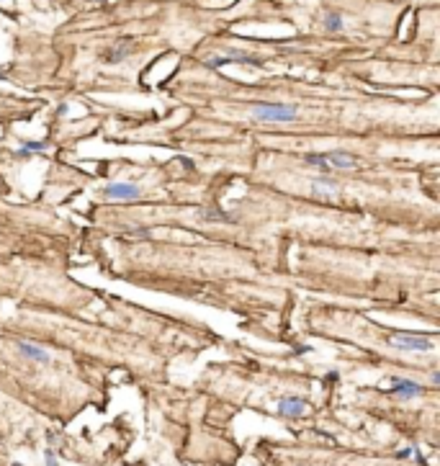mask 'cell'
Masks as SVG:
<instances>
[{
  "label": "cell",
  "instance_id": "5",
  "mask_svg": "<svg viewBox=\"0 0 440 466\" xmlns=\"http://www.w3.org/2000/svg\"><path fill=\"white\" fill-rule=\"evenodd\" d=\"M16 348L24 353L26 358H33V361H39V363H49V353L44 348H39V345H33V343H26V340H18L16 343Z\"/></svg>",
  "mask_w": 440,
  "mask_h": 466
},
{
  "label": "cell",
  "instance_id": "7",
  "mask_svg": "<svg viewBox=\"0 0 440 466\" xmlns=\"http://www.w3.org/2000/svg\"><path fill=\"white\" fill-rule=\"evenodd\" d=\"M391 392L399 394V397H414V394H420V384H414L409 379H394Z\"/></svg>",
  "mask_w": 440,
  "mask_h": 466
},
{
  "label": "cell",
  "instance_id": "4",
  "mask_svg": "<svg viewBox=\"0 0 440 466\" xmlns=\"http://www.w3.org/2000/svg\"><path fill=\"white\" fill-rule=\"evenodd\" d=\"M304 412H307V399H301V397H286V399L278 402V415L301 417Z\"/></svg>",
  "mask_w": 440,
  "mask_h": 466
},
{
  "label": "cell",
  "instance_id": "12",
  "mask_svg": "<svg viewBox=\"0 0 440 466\" xmlns=\"http://www.w3.org/2000/svg\"><path fill=\"white\" fill-rule=\"evenodd\" d=\"M324 26L330 29V31H340L343 29V18L337 16V13H327L324 16Z\"/></svg>",
  "mask_w": 440,
  "mask_h": 466
},
{
  "label": "cell",
  "instance_id": "15",
  "mask_svg": "<svg viewBox=\"0 0 440 466\" xmlns=\"http://www.w3.org/2000/svg\"><path fill=\"white\" fill-rule=\"evenodd\" d=\"M407 456H412V448H404V451L397 453V459H407Z\"/></svg>",
  "mask_w": 440,
  "mask_h": 466
},
{
  "label": "cell",
  "instance_id": "8",
  "mask_svg": "<svg viewBox=\"0 0 440 466\" xmlns=\"http://www.w3.org/2000/svg\"><path fill=\"white\" fill-rule=\"evenodd\" d=\"M324 160H327L330 167H353L355 165V157L345 155V152H327Z\"/></svg>",
  "mask_w": 440,
  "mask_h": 466
},
{
  "label": "cell",
  "instance_id": "3",
  "mask_svg": "<svg viewBox=\"0 0 440 466\" xmlns=\"http://www.w3.org/2000/svg\"><path fill=\"white\" fill-rule=\"evenodd\" d=\"M106 196L111 201H137L142 193H139V186H134V183H108Z\"/></svg>",
  "mask_w": 440,
  "mask_h": 466
},
{
  "label": "cell",
  "instance_id": "2",
  "mask_svg": "<svg viewBox=\"0 0 440 466\" xmlns=\"http://www.w3.org/2000/svg\"><path fill=\"white\" fill-rule=\"evenodd\" d=\"M389 343L399 350H430L433 343L427 337H420V335H407V333H399V335H391Z\"/></svg>",
  "mask_w": 440,
  "mask_h": 466
},
{
  "label": "cell",
  "instance_id": "13",
  "mask_svg": "<svg viewBox=\"0 0 440 466\" xmlns=\"http://www.w3.org/2000/svg\"><path fill=\"white\" fill-rule=\"evenodd\" d=\"M307 163L314 165V167H319L322 173H327V170H330V165H327V160H324V155H307Z\"/></svg>",
  "mask_w": 440,
  "mask_h": 466
},
{
  "label": "cell",
  "instance_id": "14",
  "mask_svg": "<svg viewBox=\"0 0 440 466\" xmlns=\"http://www.w3.org/2000/svg\"><path fill=\"white\" fill-rule=\"evenodd\" d=\"M44 459H47V466H57V459H54V451H47V453H44Z\"/></svg>",
  "mask_w": 440,
  "mask_h": 466
},
{
  "label": "cell",
  "instance_id": "6",
  "mask_svg": "<svg viewBox=\"0 0 440 466\" xmlns=\"http://www.w3.org/2000/svg\"><path fill=\"white\" fill-rule=\"evenodd\" d=\"M129 54H131V41H129V39H121V41L116 44V47L106 54V62L116 65V62H121V60H126Z\"/></svg>",
  "mask_w": 440,
  "mask_h": 466
},
{
  "label": "cell",
  "instance_id": "11",
  "mask_svg": "<svg viewBox=\"0 0 440 466\" xmlns=\"http://www.w3.org/2000/svg\"><path fill=\"white\" fill-rule=\"evenodd\" d=\"M44 147H47V144H44V142H26L24 147H18V152H16V155H21V157H26V155H33V152H41Z\"/></svg>",
  "mask_w": 440,
  "mask_h": 466
},
{
  "label": "cell",
  "instance_id": "9",
  "mask_svg": "<svg viewBox=\"0 0 440 466\" xmlns=\"http://www.w3.org/2000/svg\"><path fill=\"white\" fill-rule=\"evenodd\" d=\"M229 62H247V65H257V60H252V57H245V54H232V57H214V60H206V67H221V65H229Z\"/></svg>",
  "mask_w": 440,
  "mask_h": 466
},
{
  "label": "cell",
  "instance_id": "10",
  "mask_svg": "<svg viewBox=\"0 0 440 466\" xmlns=\"http://www.w3.org/2000/svg\"><path fill=\"white\" fill-rule=\"evenodd\" d=\"M312 191L314 193H322V191H337V183L330 178H319V180H314L312 183Z\"/></svg>",
  "mask_w": 440,
  "mask_h": 466
},
{
  "label": "cell",
  "instance_id": "1",
  "mask_svg": "<svg viewBox=\"0 0 440 466\" xmlns=\"http://www.w3.org/2000/svg\"><path fill=\"white\" fill-rule=\"evenodd\" d=\"M252 116L257 121H268V124H288V121H296L299 111L296 106H286V103H255Z\"/></svg>",
  "mask_w": 440,
  "mask_h": 466
}]
</instances>
